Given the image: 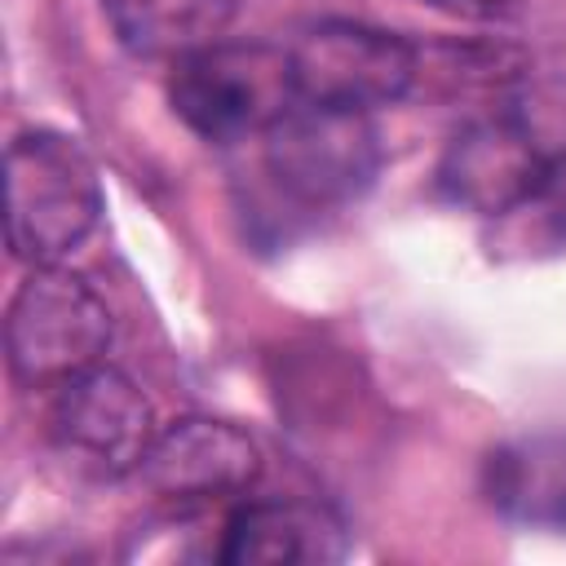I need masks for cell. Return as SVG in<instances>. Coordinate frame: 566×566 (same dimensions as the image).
Here are the masks:
<instances>
[{
  "label": "cell",
  "mask_w": 566,
  "mask_h": 566,
  "mask_svg": "<svg viewBox=\"0 0 566 566\" xmlns=\"http://www.w3.org/2000/svg\"><path fill=\"white\" fill-rule=\"evenodd\" d=\"M535 203L548 212V221L557 226V234H566V150H557V155H553L548 177H544V190H539V199H535Z\"/></svg>",
  "instance_id": "12"
},
{
  "label": "cell",
  "mask_w": 566,
  "mask_h": 566,
  "mask_svg": "<svg viewBox=\"0 0 566 566\" xmlns=\"http://www.w3.org/2000/svg\"><path fill=\"white\" fill-rule=\"evenodd\" d=\"M49 433L84 469L119 478V473H137L159 424L150 398L128 371L111 363H93L53 389Z\"/></svg>",
  "instance_id": "6"
},
{
  "label": "cell",
  "mask_w": 566,
  "mask_h": 566,
  "mask_svg": "<svg viewBox=\"0 0 566 566\" xmlns=\"http://www.w3.org/2000/svg\"><path fill=\"white\" fill-rule=\"evenodd\" d=\"M102 217V177L88 150L53 128H31L4 155V239L27 265L71 256Z\"/></svg>",
  "instance_id": "1"
},
{
  "label": "cell",
  "mask_w": 566,
  "mask_h": 566,
  "mask_svg": "<svg viewBox=\"0 0 566 566\" xmlns=\"http://www.w3.org/2000/svg\"><path fill=\"white\" fill-rule=\"evenodd\" d=\"M292 71L301 102L371 115L376 106H394L411 93L420 49L398 31L332 18L292 44Z\"/></svg>",
  "instance_id": "5"
},
{
  "label": "cell",
  "mask_w": 566,
  "mask_h": 566,
  "mask_svg": "<svg viewBox=\"0 0 566 566\" xmlns=\"http://www.w3.org/2000/svg\"><path fill=\"white\" fill-rule=\"evenodd\" d=\"M115 40L146 62H177L226 40L239 0H97Z\"/></svg>",
  "instance_id": "10"
},
{
  "label": "cell",
  "mask_w": 566,
  "mask_h": 566,
  "mask_svg": "<svg viewBox=\"0 0 566 566\" xmlns=\"http://www.w3.org/2000/svg\"><path fill=\"white\" fill-rule=\"evenodd\" d=\"M261 168L301 212H332L354 203L376 181L380 137L363 111L296 102L261 137Z\"/></svg>",
  "instance_id": "4"
},
{
  "label": "cell",
  "mask_w": 566,
  "mask_h": 566,
  "mask_svg": "<svg viewBox=\"0 0 566 566\" xmlns=\"http://www.w3.org/2000/svg\"><path fill=\"white\" fill-rule=\"evenodd\" d=\"M349 548L345 522L314 500H248L226 513L217 562L226 566H327Z\"/></svg>",
  "instance_id": "9"
},
{
  "label": "cell",
  "mask_w": 566,
  "mask_h": 566,
  "mask_svg": "<svg viewBox=\"0 0 566 566\" xmlns=\"http://www.w3.org/2000/svg\"><path fill=\"white\" fill-rule=\"evenodd\" d=\"M172 115L203 142L265 137L296 102L292 49L270 40H217L172 62Z\"/></svg>",
  "instance_id": "2"
},
{
  "label": "cell",
  "mask_w": 566,
  "mask_h": 566,
  "mask_svg": "<svg viewBox=\"0 0 566 566\" xmlns=\"http://www.w3.org/2000/svg\"><path fill=\"white\" fill-rule=\"evenodd\" d=\"M548 164L553 150L539 146L531 124H522L517 115H486L447 142L438 159V186L455 208L504 217L539 199Z\"/></svg>",
  "instance_id": "8"
},
{
  "label": "cell",
  "mask_w": 566,
  "mask_h": 566,
  "mask_svg": "<svg viewBox=\"0 0 566 566\" xmlns=\"http://www.w3.org/2000/svg\"><path fill=\"white\" fill-rule=\"evenodd\" d=\"M159 504H221L261 478V447L248 429L217 416H181L159 424L133 473Z\"/></svg>",
  "instance_id": "7"
},
{
  "label": "cell",
  "mask_w": 566,
  "mask_h": 566,
  "mask_svg": "<svg viewBox=\"0 0 566 566\" xmlns=\"http://www.w3.org/2000/svg\"><path fill=\"white\" fill-rule=\"evenodd\" d=\"M486 500L517 522L566 531V433H535L491 451Z\"/></svg>",
  "instance_id": "11"
},
{
  "label": "cell",
  "mask_w": 566,
  "mask_h": 566,
  "mask_svg": "<svg viewBox=\"0 0 566 566\" xmlns=\"http://www.w3.org/2000/svg\"><path fill=\"white\" fill-rule=\"evenodd\" d=\"M106 345L111 310L97 287L62 261L31 265L4 314L9 376L27 389H57L62 380L102 363Z\"/></svg>",
  "instance_id": "3"
}]
</instances>
